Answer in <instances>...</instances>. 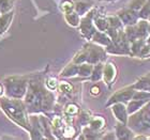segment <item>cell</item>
<instances>
[{
	"label": "cell",
	"mask_w": 150,
	"mask_h": 140,
	"mask_svg": "<svg viewBox=\"0 0 150 140\" xmlns=\"http://www.w3.org/2000/svg\"><path fill=\"white\" fill-rule=\"evenodd\" d=\"M74 133V129L72 127H67L66 128V136H72Z\"/></svg>",
	"instance_id": "cell-3"
},
{
	"label": "cell",
	"mask_w": 150,
	"mask_h": 140,
	"mask_svg": "<svg viewBox=\"0 0 150 140\" xmlns=\"http://www.w3.org/2000/svg\"><path fill=\"white\" fill-rule=\"evenodd\" d=\"M53 123H54V125L55 126H60V118H55L54 119V121H53Z\"/></svg>",
	"instance_id": "cell-5"
},
{
	"label": "cell",
	"mask_w": 150,
	"mask_h": 140,
	"mask_svg": "<svg viewBox=\"0 0 150 140\" xmlns=\"http://www.w3.org/2000/svg\"><path fill=\"white\" fill-rule=\"evenodd\" d=\"M56 79H53V78H52V79H50V80H48V82H47V86H48V87L50 88H52V89H54V88L56 87Z\"/></svg>",
	"instance_id": "cell-2"
},
{
	"label": "cell",
	"mask_w": 150,
	"mask_h": 140,
	"mask_svg": "<svg viewBox=\"0 0 150 140\" xmlns=\"http://www.w3.org/2000/svg\"><path fill=\"white\" fill-rule=\"evenodd\" d=\"M60 88H61V90H62V89H67V91H71V89H72L70 84H62L60 86Z\"/></svg>",
	"instance_id": "cell-4"
},
{
	"label": "cell",
	"mask_w": 150,
	"mask_h": 140,
	"mask_svg": "<svg viewBox=\"0 0 150 140\" xmlns=\"http://www.w3.org/2000/svg\"><path fill=\"white\" fill-rule=\"evenodd\" d=\"M98 92H99V91H98V88H93V89H92V93H98Z\"/></svg>",
	"instance_id": "cell-6"
},
{
	"label": "cell",
	"mask_w": 150,
	"mask_h": 140,
	"mask_svg": "<svg viewBox=\"0 0 150 140\" xmlns=\"http://www.w3.org/2000/svg\"><path fill=\"white\" fill-rule=\"evenodd\" d=\"M67 112L68 113H75V112H77V107L75 105H69L67 108Z\"/></svg>",
	"instance_id": "cell-1"
}]
</instances>
